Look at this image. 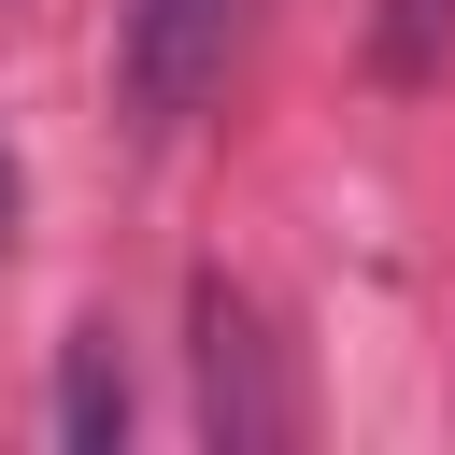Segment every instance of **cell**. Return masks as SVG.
<instances>
[{
  "label": "cell",
  "mask_w": 455,
  "mask_h": 455,
  "mask_svg": "<svg viewBox=\"0 0 455 455\" xmlns=\"http://www.w3.org/2000/svg\"><path fill=\"white\" fill-rule=\"evenodd\" d=\"M14 213H28V185H14V142H0V242H14Z\"/></svg>",
  "instance_id": "cell-5"
},
{
  "label": "cell",
  "mask_w": 455,
  "mask_h": 455,
  "mask_svg": "<svg viewBox=\"0 0 455 455\" xmlns=\"http://www.w3.org/2000/svg\"><path fill=\"white\" fill-rule=\"evenodd\" d=\"M228 43H242V0H128V114L142 128H185L213 100Z\"/></svg>",
  "instance_id": "cell-2"
},
{
  "label": "cell",
  "mask_w": 455,
  "mask_h": 455,
  "mask_svg": "<svg viewBox=\"0 0 455 455\" xmlns=\"http://www.w3.org/2000/svg\"><path fill=\"white\" fill-rule=\"evenodd\" d=\"M57 441H71V455H114V441H128V370H114V327H71V355H57Z\"/></svg>",
  "instance_id": "cell-3"
},
{
  "label": "cell",
  "mask_w": 455,
  "mask_h": 455,
  "mask_svg": "<svg viewBox=\"0 0 455 455\" xmlns=\"http://www.w3.org/2000/svg\"><path fill=\"white\" fill-rule=\"evenodd\" d=\"M199 427H213L228 455H270V441L299 427V398H284V341H270L256 299H228V284H199Z\"/></svg>",
  "instance_id": "cell-1"
},
{
  "label": "cell",
  "mask_w": 455,
  "mask_h": 455,
  "mask_svg": "<svg viewBox=\"0 0 455 455\" xmlns=\"http://www.w3.org/2000/svg\"><path fill=\"white\" fill-rule=\"evenodd\" d=\"M455 57V0H370V71L384 85H427Z\"/></svg>",
  "instance_id": "cell-4"
}]
</instances>
